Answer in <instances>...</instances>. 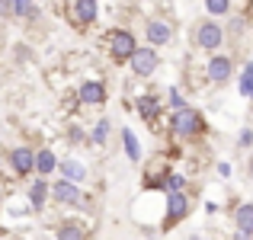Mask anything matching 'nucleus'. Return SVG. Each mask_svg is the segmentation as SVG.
Wrapping results in <instances>:
<instances>
[{
  "mask_svg": "<svg viewBox=\"0 0 253 240\" xmlns=\"http://www.w3.org/2000/svg\"><path fill=\"white\" fill-rule=\"evenodd\" d=\"M221 42H224V29L218 23H211V19H209V23H199L196 26V45H199V48L215 51Z\"/></svg>",
  "mask_w": 253,
  "mask_h": 240,
  "instance_id": "7ed1b4c3",
  "label": "nucleus"
},
{
  "mask_svg": "<svg viewBox=\"0 0 253 240\" xmlns=\"http://www.w3.org/2000/svg\"><path fill=\"white\" fill-rule=\"evenodd\" d=\"M170 103H173V109H176V112H179V109H186V99L179 96L176 90H170Z\"/></svg>",
  "mask_w": 253,
  "mask_h": 240,
  "instance_id": "b1692460",
  "label": "nucleus"
},
{
  "mask_svg": "<svg viewBox=\"0 0 253 240\" xmlns=\"http://www.w3.org/2000/svg\"><path fill=\"white\" fill-rule=\"evenodd\" d=\"M96 19V0H74L71 3V23L74 26H90Z\"/></svg>",
  "mask_w": 253,
  "mask_h": 240,
  "instance_id": "6e6552de",
  "label": "nucleus"
},
{
  "mask_svg": "<svg viewBox=\"0 0 253 240\" xmlns=\"http://www.w3.org/2000/svg\"><path fill=\"white\" fill-rule=\"evenodd\" d=\"M106 138H109V122H106V119H99V122H96V128H93V141H96V144H103Z\"/></svg>",
  "mask_w": 253,
  "mask_h": 240,
  "instance_id": "aec40b11",
  "label": "nucleus"
},
{
  "mask_svg": "<svg viewBox=\"0 0 253 240\" xmlns=\"http://www.w3.org/2000/svg\"><path fill=\"white\" fill-rule=\"evenodd\" d=\"M157 64H161V58H157L154 48H138L135 55H131V71H135L138 77H151L157 71Z\"/></svg>",
  "mask_w": 253,
  "mask_h": 240,
  "instance_id": "20e7f679",
  "label": "nucleus"
},
{
  "mask_svg": "<svg viewBox=\"0 0 253 240\" xmlns=\"http://www.w3.org/2000/svg\"><path fill=\"white\" fill-rule=\"evenodd\" d=\"M122 144H125V154H128V160H141V144H138L135 131L125 128V131H122Z\"/></svg>",
  "mask_w": 253,
  "mask_h": 240,
  "instance_id": "2eb2a0df",
  "label": "nucleus"
},
{
  "mask_svg": "<svg viewBox=\"0 0 253 240\" xmlns=\"http://www.w3.org/2000/svg\"><path fill=\"white\" fill-rule=\"evenodd\" d=\"M61 170H64V179H68V183H81V179L86 176V170L77 163V160H64Z\"/></svg>",
  "mask_w": 253,
  "mask_h": 240,
  "instance_id": "dca6fc26",
  "label": "nucleus"
},
{
  "mask_svg": "<svg viewBox=\"0 0 253 240\" xmlns=\"http://www.w3.org/2000/svg\"><path fill=\"white\" fill-rule=\"evenodd\" d=\"M10 163H13V170H16L19 176H29V173L36 170V154H32L29 148H13Z\"/></svg>",
  "mask_w": 253,
  "mask_h": 240,
  "instance_id": "9d476101",
  "label": "nucleus"
},
{
  "mask_svg": "<svg viewBox=\"0 0 253 240\" xmlns=\"http://www.w3.org/2000/svg\"><path fill=\"white\" fill-rule=\"evenodd\" d=\"M13 13L16 16H32V0H13Z\"/></svg>",
  "mask_w": 253,
  "mask_h": 240,
  "instance_id": "4be33fe9",
  "label": "nucleus"
},
{
  "mask_svg": "<svg viewBox=\"0 0 253 240\" xmlns=\"http://www.w3.org/2000/svg\"><path fill=\"white\" fill-rule=\"evenodd\" d=\"M241 93L244 96H253V61L244 68V77H241Z\"/></svg>",
  "mask_w": 253,
  "mask_h": 240,
  "instance_id": "6ab92c4d",
  "label": "nucleus"
},
{
  "mask_svg": "<svg viewBox=\"0 0 253 240\" xmlns=\"http://www.w3.org/2000/svg\"><path fill=\"white\" fill-rule=\"evenodd\" d=\"M144 36H148L151 48H161V45H167L170 39H173V32H170V26L164 23V19H151L148 29H144Z\"/></svg>",
  "mask_w": 253,
  "mask_h": 240,
  "instance_id": "1a4fd4ad",
  "label": "nucleus"
},
{
  "mask_svg": "<svg viewBox=\"0 0 253 240\" xmlns=\"http://www.w3.org/2000/svg\"><path fill=\"white\" fill-rule=\"evenodd\" d=\"M106 45H109V55L116 58V61H131V55L138 51V42L128 29H112L109 36H106Z\"/></svg>",
  "mask_w": 253,
  "mask_h": 240,
  "instance_id": "f257e3e1",
  "label": "nucleus"
},
{
  "mask_svg": "<svg viewBox=\"0 0 253 240\" xmlns=\"http://www.w3.org/2000/svg\"><path fill=\"white\" fill-rule=\"evenodd\" d=\"M173 135H179V138H196V135H202L205 131V122H202V116H199L196 109H179L176 116H173Z\"/></svg>",
  "mask_w": 253,
  "mask_h": 240,
  "instance_id": "f03ea898",
  "label": "nucleus"
},
{
  "mask_svg": "<svg viewBox=\"0 0 253 240\" xmlns=\"http://www.w3.org/2000/svg\"><path fill=\"white\" fill-rule=\"evenodd\" d=\"M234 240H253V234H247V231H241V234H237Z\"/></svg>",
  "mask_w": 253,
  "mask_h": 240,
  "instance_id": "a878e982",
  "label": "nucleus"
},
{
  "mask_svg": "<svg viewBox=\"0 0 253 240\" xmlns=\"http://www.w3.org/2000/svg\"><path fill=\"white\" fill-rule=\"evenodd\" d=\"M205 6H209V13L221 16V13H228V10H231V0H205Z\"/></svg>",
  "mask_w": 253,
  "mask_h": 240,
  "instance_id": "412c9836",
  "label": "nucleus"
},
{
  "mask_svg": "<svg viewBox=\"0 0 253 240\" xmlns=\"http://www.w3.org/2000/svg\"><path fill=\"white\" fill-rule=\"evenodd\" d=\"M138 106H141V116L148 119V122H151V119H157V109H161V106H157L154 96H141V99H138Z\"/></svg>",
  "mask_w": 253,
  "mask_h": 240,
  "instance_id": "a211bd4d",
  "label": "nucleus"
},
{
  "mask_svg": "<svg viewBox=\"0 0 253 240\" xmlns=\"http://www.w3.org/2000/svg\"><path fill=\"white\" fill-rule=\"evenodd\" d=\"M45 199H48V183H45V179H36V183L29 186V205L32 208H42Z\"/></svg>",
  "mask_w": 253,
  "mask_h": 240,
  "instance_id": "f8f14e48",
  "label": "nucleus"
},
{
  "mask_svg": "<svg viewBox=\"0 0 253 240\" xmlns=\"http://www.w3.org/2000/svg\"><path fill=\"white\" fill-rule=\"evenodd\" d=\"M0 13H3V16H6V13H13V0H0Z\"/></svg>",
  "mask_w": 253,
  "mask_h": 240,
  "instance_id": "393cba45",
  "label": "nucleus"
},
{
  "mask_svg": "<svg viewBox=\"0 0 253 240\" xmlns=\"http://www.w3.org/2000/svg\"><path fill=\"white\" fill-rule=\"evenodd\" d=\"M58 240H86L81 224H61L58 228Z\"/></svg>",
  "mask_w": 253,
  "mask_h": 240,
  "instance_id": "f3484780",
  "label": "nucleus"
},
{
  "mask_svg": "<svg viewBox=\"0 0 253 240\" xmlns=\"http://www.w3.org/2000/svg\"><path fill=\"white\" fill-rule=\"evenodd\" d=\"M183 183H186L183 176H176V173H170V176H167V183H164V186H167V192H183Z\"/></svg>",
  "mask_w": 253,
  "mask_h": 240,
  "instance_id": "5701e85b",
  "label": "nucleus"
},
{
  "mask_svg": "<svg viewBox=\"0 0 253 240\" xmlns=\"http://www.w3.org/2000/svg\"><path fill=\"white\" fill-rule=\"evenodd\" d=\"M77 99L84 106H103L106 103V86L103 80H84L81 90H77Z\"/></svg>",
  "mask_w": 253,
  "mask_h": 240,
  "instance_id": "39448f33",
  "label": "nucleus"
},
{
  "mask_svg": "<svg viewBox=\"0 0 253 240\" xmlns=\"http://www.w3.org/2000/svg\"><path fill=\"white\" fill-rule=\"evenodd\" d=\"M234 221H237V231H247V234H253V205L250 202H244L241 208H237Z\"/></svg>",
  "mask_w": 253,
  "mask_h": 240,
  "instance_id": "4468645a",
  "label": "nucleus"
},
{
  "mask_svg": "<svg viewBox=\"0 0 253 240\" xmlns=\"http://www.w3.org/2000/svg\"><path fill=\"white\" fill-rule=\"evenodd\" d=\"M231 71H234V64H231L228 55H211L209 58V80L211 83H228Z\"/></svg>",
  "mask_w": 253,
  "mask_h": 240,
  "instance_id": "0eeeda50",
  "label": "nucleus"
},
{
  "mask_svg": "<svg viewBox=\"0 0 253 240\" xmlns=\"http://www.w3.org/2000/svg\"><path fill=\"white\" fill-rule=\"evenodd\" d=\"M51 199L55 202H64V205H81L84 202V192L77 183H68V179H61V183L51 186Z\"/></svg>",
  "mask_w": 253,
  "mask_h": 240,
  "instance_id": "423d86ee",
  "label": "nucleus"
},
{
  "mask_svg": "<svg viewBox=\"0 0 253 240\" xmlns=\"http://www.w3.org/2000/svg\"><path fill=\"white\" fill-rule=\"evenodd\" d=\"M58 166V160H55V154H51V151H39L36 154V170H39V176H51V170H55Z\"/></svg>",
  "mask_w": 253,
  "mask_h": 240,
  "instance_id": "ddd939ff",
  "label": "nucleus"
},
{
  "mask_svg": "<svg viewBox=\"0 0 253 240\" xmlns=\"http://www.w3.org/2000/svg\"><path fill=\"white\" fill-rule=\"evenodd\" d=\"M189 215V199L183 196V192H170L167 199V224H176L179 218Z\"/></svg>",
  "mask_w": 253,
  "mask_h": 240,
  "instance_id": "9b49d317",
  "label": "nucleus"
}]
</instances>
